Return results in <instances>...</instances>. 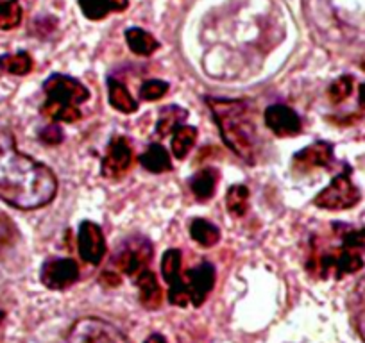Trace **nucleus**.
I'll return each instance as SVG.
<instances>
[{
	"instance_id": "obj_32",
	"label": "nucleus",
	"mask_w": 365,
	"mask_h": 343,
	"mask_svg": "<svg viewBox=\"0 0 365 343\" xmlns=\"http://www.w3.org/2000/svg\"><path fill=\"white\" fill-rule=\"evenodd\" d=\"M128 0H110L111 11H124V9H128Z\"/></svg>"
},
{
	"instance_id": "obj_12",
	"label": "nucleus",
	"mask_w": 365,
	"mask_h": 343,
	"mask_svg": "<svg viewBox=\"0 0 365 343\" xmlns=\"http://www.w3.org/2000/svg\"><path fill=\"white\" fill-rule=\"evenodd\" d=\"M187 286L188 295H190V302L194 306H201L206 300V297L212 292L213 285H215V268L212 263H201L195 268H190L187 272Z\"/></svg>"
},
{
	"instance_id": "obj_11",
	"label": "nucleus",
	"mask_w": 365,
	"mask_h": 343,
	"mask_svg": "<svg viewBox=\"0 0 365 343\" xmlns=\"http://www.w3.org/2000/svg\"><path fill=\"white\" fill-rule=\"evenodd\" d=\"M265 124L279 138H290L301 132V118L294 110L283 104H274L265 111Z\"/></svg>"
},
{
	"instance_id": "obj_28",
	"label": "nucleus",
	"mask_w": 365,
	"mask_h": 343,
	"mask_svg": "<svg viewBox=\"0 0 365 343\" xmlns=\"http://www.w3.org/2000/svg\"><path fill=\"white\" fill-rule=\"evenodd\" d=\"M351 92H353V77L342 75L336 80H333L328 90V95L331 99V102L339 104L342 100H346L351 95Z\"/></svg>"
},
{
	"instance_id": "obj_24",
	"label": "nucleus",
	"mask_w": 365,
	"mask_h": 343,
	"mask_svg": "<svg viewBox=\"0 0 365 343\" xmlns=\"http://www.w3.org/2000/svg\"><path fill=\"white\" fill-rule=\"evenodd\" d=\"M0 68L13 75H26L33 70V58L27 52H16L0 58Z\"/></svg>"
},
{
	"instance_id": "obj_27",
	"label": "nucleus",
	"mask_w": 365,
	"mask_h": 343,
	"mask_svg": "<svg viewBox=\"0 0 365 343\" xmlns=\"http://www.w3.org/2000/svg\"><path fill=\"white\" fill-rule=\"evenodd\" d=\"M342 248L354 254H365V227L346 231L342 234Z\"/></svg>"
},
{
	"instance_id": "obj_25",
	"label": "nucleus",
	"mask_w": 365,
	"mask_h": 343,
	"mask_svg": "<svg viewBox=\"0 0 365 343\" xmlns=\"http://www.w3.org/2000/svg\"><path fill=\"white\" fill-rule=\"evenodd\" d=\"M22 22V8L16 0L0 2V29L11 31Z\"/></svg>"
},
{
	"instance_id": "obj_1",
	"label": "nucleus",
	"mask_w": 365,
	"mask_h": 343,
	"mask_svg": "<svg viewBox=\"0 0 365 343\" xmlns=\"http://www.w3.org/2000/svg\"><path fill=\"white\" fill-rule=\"evenodd\" d=\"M58 181L52 170L20 152L9 131L0 129V199L19 209H38L54 201Z\"/></svg>"
},
{
	"instance_id": "obj_35",
	"label": "nucleus",
	"mask_w": 365,
	"mask_h": 343,
	"mask_svg": "<svg viewBox=\"0 0 365 343\" xmlns=\"http://www.w3.org/2000/svg\"><path fill=\"white\" fill-rule=\"evenodd\" d=\"M4 317H6V315H4V311H0V322L4 320Z\"/></svg>"
},
{
	"instance_id": "obj_31",
	"label": "nucleus",
	"mask_w": 365,
	"mask_h": 343,
	"mask_svg": "<svg viewBox=\"0 0 365 343\" xmlns=\"http://www.w3.org/2000/svg\"><path fill=\"white\" fill-rule=\"evenodd\" d=\"M101 283L106 286H118L120 285V275H118L117 272L104 270L103 275H101Z\"/></svg>"
},
{
	"instance_id": "obj_30",
	"label": "nucleus",
	"mask_w": 365,
	"mask_h": 343,
	"mask_svg": "<svg viewBox=\"0 0 365 343\" xmlns=\"http://www.w3.org/2000/svg\"><path fill=\"white\" fill-rule=\"evenodd\" d=\"M40 139L47 145H59L63 142V131L58 125H48L40 132Z\"/></svg>"
},
{
	"instance_id": "obj_18",
	"label": "nucleus",
	"mask_w": 365,
	"mask_h": 343,
	"mask_svg": "<svg viewBox=\"0 0 365 343\" xmlns=\"http://www.w3.org/2000/svg\"><path fill=\"white\" fill-rule=\"evenodd\" d=\"M108 90H110V104L120 113H135L138 110V102L131 97L124 84L118 83L117 79L108 80Z\"/></svg>"
},
{
	"instance_id": "obj_22",
	"label": "nucleus",
	"mask_w": 365,
	"mask_h": 343,
	"mask_svg": "<svg viewBox=\"0 0 365 343\" xmlns=\"http://www.w3.org/2000/svg\"><path fill=\"white\" fill-rule=\"evenodd\" d=\"M351 313H353L354 327H356L358 334L365 343V278L354 288L353 295H351Z\"/></svg>"
},
{
	"instance_id": "obj_3",
	"label": "nucleus",
	"mask_w": 365,
	"mask_h": 343,
	"mask_svg": "<svg viewBox=\"0 0 365 343\" xmlns=\"http://www.w3.org/2000/svg\"><path fill=\"white\" fill-rule=\"evenodd\" d=\"M63 343H131L128 336L103 318H79L66 332Z\"/></svg>"
},
{
	"instance_id": "obj_5",
	"label": "nucleus",
	"mask_w": 365,
	"mask_h": 343,
	"mask_svg": "<svg viewBox=\"0 0 365 343\" xmlns=\"http://www.w3.org/2000/svg\"><path fill=\"white\" fill-rule=\"evenodd\" d=\"M47 106H79L90 99V92L83 83L63 73H54L43 83Z\"/></svg>"
},
{
	"instance_id": "obj_6",
	"label": "nucleus",
	"mask_w": 365,
	"mask_h": 343,
	"mask_svg": "<svg viewBox=\"0 0 365 343\" xmlns=\"http://www.w3.org/2000/svg\"><path fill=\"white\" fill-rule=\"evenodd\" d=\"M161 274L168 283V302L185 307L190 302L187 283L181 278V252L178 248H168L161 260Z\"/></svg>"
},
{
	"instance_id": "obj_13",
	"label": "nucleus",
	"mask_w": 365,
	"mask_h": 343,
	"mask_svg": "<svg viewBox=\"0 0 365 343\" xmlns=\"http://www.w3.org/2000/svg\"><path fill=\"white\" fill-rule=\"evenodd\" d=\"M333 161V145L328 142H317L307 147L294 156V167L299 172L314 170V168L329 167Z\"/></svg>"
},
{
	"instance_id": "obj_16",
	"label": "nucleus",
	"mask_w": 365,
	"mask_h": 343,
	"mask_svg": "<svg viewBox=\"0 0 365 343\" xmlns=\"http://www.w3.org/2000/svg\"><path fill=\"white\" fill-rule=\"evenodd\" d=\"M140 163L145 170L153 172V174H163L172 168L170 156H168L167 149L160 143H153L149 145V149L140 156Z\"/></svg>"
},
{
	"instance_id": "obj_21",
	"label": "nucleus",
	"mask_w": 365,
	"mask_h": 343,
	"mask_svg": "<svg viewBox=\"0 0 365 343\" xmlns=\"http://www.w3.org/2000/svg\"><path fill=\"white\" fill-rule=\"evenodd\" d=\"M190 236L197 241L201 247H213L219 243L220 240V231L217 226L205 218H195L190 223Z\"/></svg>"
},
{
	"instance_id": "obj_9",
	"label": "nucleus",
	"mask_w": 365,
	"mask_h": 343,
	"mask_svg": "<svg viewBox=\"0 0 365 343\" xmlns=\"http://www.w3.org/2000/svg\"><path fill=\"white\" fill-rule=\"evenodd\" d=\"M77 247H79V254L84 261H88L90 265H99L106 255V240H104L101 227L90 220L81 223L79 234H77Z\"/></svg>"
},
{
	"instance_id": "obj_2",
	"label": "nucleus",
	"mask_w": 365,
	"mask_h": 343,
	"mask_svg": "<svg viewBox=\"0 0 365 343\" xmlns=\"http://www.w3.org/2000/svg\"><path fill=\"white\" fill-rule=\"evenodd\" d=\"M226 145L245 163H255L256 124L245 100L206 99Z\"/></svg>"
},
{
	"instance_id": "obj_7",
	"label": "nucleus",
	"mask_w": 365,
	"mask_h": 343,
	"mask_svg": "<svg viewBox=\"0 0 365 343\" xmlns=\"http://www.w3.org/2000/svg\"><path fill=\"white\" fill-rule=\"evenodd\" d=\"M153 258V245L145 238H131L120 247L115 255V265L118 270L125 272L128 275H138L149 265Z\"/></svg>"
},
{
	"instance_id": "obj_34",
	"label": "nucleus",
	"mask_w": 365,
	"mask_h": 343,
	"mask_svg": "<svg viewBox=\"0 0 365 343\" xmlns=\"http://www.w3.org/2000/svg\"><path fill=\"white\" fill-rule=\"evenodd\" d=\"M360 106L365 107V83L360 86Z\"/></svg>"
},
{
	"instance_id": "obj_10",
	"label": "nucleus",
	"mask_w": 365,
	"mask_h": 343,
	"mask_svg": "<svg viewBox=\"0 0 365 343\" xmlns=\"http://www.w3.org/2000/svg\"><path fill=\"white\" fill-rule=\"evenodd\" d=\"M133 163V150L131 145L125 138H113L111 139L108 152L103 159V176L110 177V179H117V177L124 176L129 170Z\"/></svg>"
},
{
	"instance_id": "obj_4",
	"label": "nucleus",
	"mask_w": 365,
	"mask_h": 343,
	"mask_svg": "<svg viewBox=\"0 0 365 343\" xmlns=\"http://www.w3.org/2000/svg\"><path fill=\"white\" fill-rule=\"evenodd\" d=\"M361 194L354 183L351 181V170L339 174L335 179L326 186L317 197L314 199V204L322 209H331V211H342V209H351L360 202Z\"/></svg>"
},
{
	"instance_id": "obj_15",
	"label": "nucleus",
	"mask_w": 365,
	"mask_h": 343,
	"mask_svg": "<svg viewBox=\"0 0 365 343\" xmlns=\"http://www.w3.org/2000/svg\"><path fill=\"white\" fill-rule=\"evenodd\" d=\"M217 183H219V172L215 168H205L190 179V190L199 201H208L215 195Z\"/></svg>"
},
{
	"instance_id": "obj_14",
	"label": "nucleus",
	"mask_w": 365,
	"mask_h": 343,
	"mask_svg": "<svg viewBox=\"0 0 365 343\" xmlns=\"http://www.w3.org/2000/svg\"><path fill=\"white\" fill-rule=\"evenodd\" d=\"M136 285H138L140 290V302H142V306L147 307V310H158L161 306L163 295H161V288L158 285L154 272H150L149 268L140 272L136 275Z\"/></svg>"
},
{
	"instance_id": "obj_23",
	"label": "nucleus",
	"mask_w": 365,
	"mask_h": 343,
	"mask_svg": "<svg viewBox=\"0 0 365 343\" xmlns=\"http://www.w3.org/2000/svg\"><path fill=\"white\" fill-rule=\"evenodd\" d=\"M226 208L233 216H244L249 208V188L245 184H235L227 190Z\"/></svg>"
},
{
	"instance_id": "obj_8",
	"label": "nucleus",
	"mask_w": 365,
	"mask_h": 343,
	"mask_svg": "<svg viewBox=\"0 0 365 343\" xmlns=\"http://www.w3.org/2000/svg\"><path fill=\"white\" fill-rule=\"evenodd\" d=\"M79 265L76 261L70 258H61V260H48L41 267L40 279L48 290H65L79 279Z\"/></svg>"
},
{
	"instance_id": "obj_26",
	"label": "nucleus",
	"mask_w": 365,
	"mask_h": 343,
	"mask_svg": "<svg viewBox=\"0 0 365 343\" xmlns=\"http://www.w3.org/2000/svg\"><path fill=\"white\" fill-rule=\"evenodd\" d=\"M79 6L83 15L90 20H103L111 11L110 0H79Z\"/></svg>"
},
{
	"instance_id": "obj_17",
	"label": "nucleus",
	"mask_w": 365,
	"mask_h": 343,
	"mask_svg": "<svg viewBox=\"0 0 365 343\" xmlns=\"http://www.w3.org/2000/svg\"><path fill=\"white\" fill-rule=\"evenodd\" d=\"M125 40H128L129 48L136 56H150L160 48L156 38L147 31L140 29V27H131V29L125 31Z\"/></svg>"
},
{
	"instance_id": "obj_19",
	"label": "nucleus",
	"mask_w": 365,
	"mask_h": 343,
	"mask_svg": "<svg viewBox=\"0 0 365 343\" xmlns=\"http://www.w3.org/2000/svg\"><path fill=\"white\" fill-rule=\"evenodd\" d=\"M188 113L187 110H182V107L179 106H168V107H163L160 113V120H158V134L163 138V136H168L172 134V132L175 131L178 127H181L182 122L187 120Z\"/></svg>"
},
{
	"instance_id": "obj_29",
	"label": "nucleus",
	"mask_w": 365,
	"mask_h": 343,
	"mask_svg": "<svg viewBox=\"0 0 365 343\" xmlns=\"http://www.w3.org/2000/svg\"><path fill=\"white\" fill-rule=\"evenodd\" d=\"M167 92H168V84L165 83V80L150 79L142 84V88H140V97H142L143 100L153 102V100H158L161 99V97L167 95Z\"/></svg>"
},
{
	"instance_id": "obj_20",
	"label": "nucleus",
	"mask_w": 365,
	"mask_h": 343,
	"mask_svg": "<svg viewBox=\"0 0 365 343\" xmlns=\"http://www.w3.org/2000/svg\"><path fill=\"white\" fill-rule=\"evenodd\" d=\"M195 139H197V129L192 127V125L178 127L174 131V136H172V154L178 159H185L192 150V147H194Z\"/></svg>"
},
{
	"instance_id": "obj_33",
	"label": "nucleus",
	"mask_w": 365,
	"mask_h": 343,
	"mask_svg": "<svg viewBox=\"0 0 365 343\" xmlns=\"http://www.w3.org/2000/svg\"><path fill=\"white\" fill-rule=\"evenodd\" d=\"M143 343H167V339L161 334H158V332H154V334H150Z\"/></svg>"
}]
</instances>
